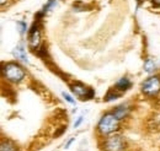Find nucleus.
Wrapping results in <instances>:
<instances>
[{"mask_svg":"<svg viewBox=\"0 0 160 151\" xmlns=\"http://www.w3.org/2000/svg\"><path fill=\"white\" fill-rule=\"evenodd\" d=\"M62 96H63V98H64L68 103H70V105H74V103H75V100H74L69 94H67V92H62Z\"/></svg>","mask_w":160,"mask_h":151,"instance_id":"4468645a","label":"nucleus"},{"mask_svg":"<svg viewBox=\"0 0 160 151\" xmlns=\"http://www.w3.org/2000/svg\"><path fill=\"white\" fill-rule=\"evenodd\" d=\"M153 2H154L155 5H158V6H160V0H153Z\"/></svg>","mask_w":160,"mask_h":151,"instance_id":"6ab92c4d","label":"nucleus"},{"mask_svg":"<svg viewBox=\"0 0 160 151\" xmlns=\"http://www.w3.org/2000/svg\"><path fill=\"white\" fill-rule=\"evenodd\" d=\"M157 70V64L154 61V59L152 58H147L144 60V71L148 74H154Z\"/></svg>","mask_w":160,"mask_h":151,"instance_id":"9b49d317","label":"nucleus"},{"mask_svg":"<svg viewBox=\"0 0 160 151\" xmlns=\"http://www.w3.org/2000/svg\"><path fill=\"white\" fill-rule=\"evenodd\" d=\"M70 89H72V92L78 98H80L81 101H89V100H92L95 97L94 89L88 87L86 85H84L80 81H75V82L70 84Z\"/></svg>","mask_w":160,"mask_h":151,"instance_id":"423d86ee","label":"nucleus"},{"mask_svg":"<svg viewBox=\"0 0 160 151\" xmlns=\"http://www.w3.org/2000/svg\"><path fill=\"white\" fill-rule=\"evenodd\" d=\"M5 2H8V0H0V4H1V6H4V5H5Z\"/></svg>","mask_w":160,"mask_h":151,"instance_id":"aec40b11","label":"nucleus"},{"mask_svg":"<svg viewBox=\"0 0 160 151\" xmlns=\"http://www.w3.org/2000/svg\"><path fill=\"white\" fill-rule=\"evenodd\" d=\"M65 130H67V127H60L59 132L56 133V134H54V136H56V138H57V136H59V135H62V134L65 132Z\"/></svg>","mask_w":160,"mask_h":151,"instance_id":"dca6fc26","label":"nucleus"},{"mask_svg":"<svg viewBox=\"0 0 160 151\" xmlns=\"http://www.w3.org/2000/svg\"><path fill=\"white\" fill-rule=\"evenodd\" d=\"M0 151H19V148L12 140L2 139L1 140V145H0Z\"/></svg>","mask_w":160,"mask_h":151,"instance_id":"9d476101","label":"nucleus"},{"mask_svg":"<svg viewBox=\"0 0 160 151\" xmlns=\"http://www.w3.org/2000/svg\"><path fill=\"white\" fill-rule=\"evenodd\" d=\"M157 124H158V127L160 128V114L158 115V118H157Z\"/></svg>","mask_w":160,"mask_h":151,"instance_id":"a211bd4d","label":"nucleus"},{"mask_svg":"<svg viewBox=\"0 0 160 151\" xmlns=\"http://www.w3.org/2000/svg\"><path fill=\"white\" fill-rule=\"evenodd\" d=\"M1 75L10 84H20L26 79V70L19 61H8L1 66Z\"/></svg>","mask_w":160,"mask_h":151,"instance_id":"f03ea898","label":"nucleus"},{"mask_svg":"<svg viewBox=\"0 0 160 151\" xmlns=\"http://www.w3.org/2000/svg\"><path fill=\"white\" fill-rule=\"evenodd\" d=\"M18 26H19V32H20V35H23V33L27 32V25H26V22L19 21V22H18Z\"/></svg>","mask_w":160,"mask_h":151,"instance_id":"ddd939ff","label":"nucleus"},{"mask_svg":"<svg viewBox=\"0 0 160 151\" xmlns=\"http://www.w3.org/2000/svg\"><path fill=\"white\" fill-rule=\"evenodd\" d=\"M131 87H132V81L129 80V77L123 76V77H121L120 80L115 84V87H113V89H116L118 92L123 94V92L128 91Z\"/></svg>","mask_w":160,"mask_h":151,"instance_id":"6e6552de","label":"nucleus"},{"mask_svg":"<svg viewBox=\"0 0 160 151\" xmlns=\"http://www.w3.org/2000/svg\"><path fill=\"white\" fill-rule=\"evenodd\" d=\"M140 91L148 98H157L160 95V75L147 77L140 85Z\"/></svg>","mask_w":160,"mask_h":151,"instance_id":"20e7f679","label":"nucleus"},{"mask_svg":"<svg viewBox=\"0 0 160 151\" xmlns=\"http://www.w3.org/2000/svg\"><path fill=\"white\" fill-rule=\"evenodd\" d=\"M112 113L115 114L120 120H124L126 118H128V115L131 114V106L129 105H120V106H117V107H115L112 111H111Z\"/></svg>","mask_w":160,"mask_h":151,"instance_id":"0eeeda50","label":"nucleus"},{"mask_svg":"<svg viewBox=\"0 0 160 151\" xmlns=\"http://www.w3.org/2000/svg\"><path fill=\"white\" fill-rule=\"evenodd\" d=\"M122 94L118 92L116 89H111V90H108V92L105 95V97H103V101L105 102H112V101H115V100H117V98H120Z\"/></svg>","mask_w":160,"mask_h":151,"instance_id":"f8f14e48","label":"nucleus"},{"mask_svg":"<svg viewBox=\"0 0 160 151\" xmlns=\"http://www.w3.org/2000/svg\"><path fill=\"white\" fill-rule=\"evenodd\" d=\"M120 129L121 120L110 111L101 115L100 120L98 122V125H96V134L99 139H101V138H106L118 133Z\"/></svg>","mask_w":160,"mask_h":151,"instance_id":"f257e3e1","label":"nucleus"},{"mask_svg":"<svg viewBox=\"0 0 160 151\" xmlns=\"http://www.w3.org/2000/svg\"><path fill=\"white\" fill-rule=\"evenodd\" d=\"M84 122V117L82 115H80V117H78V119L74 122V128H79L80 125H81V123Z\"/></svg>","mask_w":160,"mask_h":151,"instance_id":"2eb2a0df","label":"nucleus"},{"mask_svg":"<svg viewBox=\"0 0 160 151\" xmlns=\"http://www.w3.org/2000/svg\"><path fill=\"white\" fill-rule=\"evenodd\" d=\"M28 47L31 51L37 52L42 47V28H41V19L37 17V20L33 22L31 30L28 31Z\"/></svg>","mask_w":160,"mask_h":151,"instance_id":"39448f33","label":"nucleus"},{"mask_svg":"<svg viewBox=\"0 0 160 151\" xmlns=\"http://www.w3.org/2000/svg\"><path fill=\"white\" fill-rule=\"evenodd\" d=\"M75 140V138H72V139H69L68 141H67V144H65V149H69V146H70V144L73 143Z\"/></svg>","mask_w":160,"mask_h":151,"instance_id":"f3484780","label":"nucleus"},{"mask_svg":"<svg viewBox=\"0 0 160 151\" xmlns=\"http://www.w3.org/2000/svg\"><path fill=\"white\" fill-rule=\"evenodd\" d=\"M99 148L102 151H126L128 148L127 140L120 134H112L106 138H101Z\"/></svg>","mask_w":160,"mask_h":151,"instance_id":"7ed1b4c3","label":"nucleus"},{"mask_svg":"<svg viewBox=\"0 0 160 151\" xmlns=\"http://www.w3.org/2000/svg\"><path fill=\"white\" fill-rule=\"evenodd\" d=\"M12 54H14V57H15V59H16L18 61L28 64V59H27V56H26V51H25V48H23L22 44H19V46H16V47L14 48Z\"/></svg>","mask_w":160,"mask_h":151,"instance_id":"1a4fd4ad","label":"nucleus"}]
</instances>
